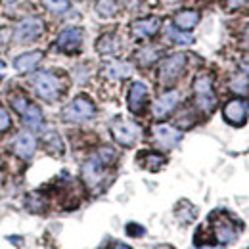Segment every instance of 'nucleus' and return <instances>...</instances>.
<instances>
[{"label":"nucleus","mask_w":249,"mask_h":249,"mask_svg":"<svg viewBox=\"0 0 249 249\" xmlns=\"http://www.w3.org/2000/svg\"><path fill=\"white\" fill-rule=\"evenodd\" d=\"M31 87L35 94L44 102H56L62 96V83L50 71H38L31 79Z\"/></svg>","instance_id":"obj_1"},{"label":"nucleus","mask_w":249,"mask_h":249,"mask_svg":"<svg viewBox=\"0 0 249 249\" xmlns=\"http://www.w3.org/2000/svg\"><path fill=\"white\" fill-rule=\"evenodd\" d=\"M194 102L196 107L209 115L217 106V96L213 92V79L209 75H199L194 81Z\"/></svg>","instance_id":"obj_2"},{"label":"nucleus","mask_w":249,"mask_h":249,"mask_svg":"<svg viewBox=\"0 0 249 249\" xmlns=\"http://www.w3.org/2000/svg\"><path fill=\"white\" fill-rule=\"evenodd\" d=\"M96 115V106L89 96H77L75 100H71L65 107L62 109L63 121L67 123H85L90 121Z\"/></svg>","instance_id":"obj_3"},{"label":"nucleus","mask_w":249,"mask_h":249,"mask_svg":"<svg viewBox=\"0 0 249 249\" xmlns=\"http://www.w3.org/2000/svg\"><path fill=\"white\" fill-rule=\"evenodd\" d=\"M186 67V56L184 54H173L169 58H165L159 65V83L163 87H171L175 85L180 75L184 73Z\"/></svg>","instance_id":"obj_4"},{"label":"nucleus","mask_w":249,"mask_h":249,"mask_svg":"<svg viewBox=\"0 0 249 249\" xmlns=\"http://www.w3.org/2000/svg\"><path fill=\"white\" fill-rule=\"evenodd\" d=\"M44 33V23L40 18H25L14 29V40L18 44H33Z\"/></svg>","instance_id":"obj_5"},{"label":"nucleus","mask_w":249,"mask_h":249,"mask_svg":"<svg viewBox=\"0 0 249 249\" xmlns=\"http://www.w3.org/2000/svg\"><path fill=\"white\" fill-rule=\"evenodd\" d=\"M109 130H111L113 140H115L119 146H124V148L134 146V144L138 142V138H140V126L136 123H132V121L117 119V121L111 123Z\"/></svg>","instance_id":"obj_6"},{"label":"nucleus","mask_w":249,"mask_h":249,"mask_svg":"<svg viewBox=\"0 0 249 249\" xmlns=\"http://www.w3.org/2000/svg\"><path fill=\"white\" fill-rule=\"evenodd\" d=\"M83 36H85V33L81 27L63 29L56 38V48L63 54H77L83 46Z\"/></svg>","instance_id":"obj_7"},{"label":"nucleus","mask_w":249,"mask_h":249,"mask_svg":"<svg viewBox=\"0 0 249 249\" xmlns=\"http://www.w3.org/2000/svg\"><path fill=\"white\" fill-rule=\"evenodd\" d=\"M152 136H154L156 146L161 150H173L182 140V132L169 124H156L152 128Z\"/></svg>","instance_id":"obj_8"},{"label":"nucleus","mask_w":249,"mask_h":249,"mask_svg":"<svg viewBox=\"0 0 249 249\" xmlns=\"http://www.w3.org/2000/svg\"><path fill=\"white\" fill-rule=\"evenodd\" d=\"M222 115L230 124H236V126L244 124L249 117V102L242 100V98L226 102L224 107H222Z\"/></svg>","instance_id":"obj_9"},{"label":"nucleus","mask_w":249,"mask_h":249,"mask_svg":"<svg viewBox=\"0 0 249 249\" xmlns=\"http://www.w3.org/2000/svg\"><path fill=\"white\" fill-rule=\"evenodd\" d=\"M178 100H180L178 90H167V92H163L156 102H154V106H152L154 117H156L157 121H161V119H165L167 115H171V113L175 111V107L178 106Z\"/></svg>","instance_id":"obj_10"},{"label":"nucleus","mask_w":249,"mask_h":249,"mask_svg":"<svg viewBox=\"0 0 249 249\" xmlns=\"http://www.w3.org/2000/svg\"><path fill=\"white\" fill-rule=\"evenodd\" d=\"M106 177V165L98 159V156H92L85 161L83 165V180L89 188H98Z\"/></svg>","instance_id":"obj_11"},{"label":"nucleus","mask_w":249,"mask_h":249,"mask_svg":"<svg viewBox=\"0 0 249 249\" xmlns=\"http://www.w3.org/2000/svg\"><path fill=\"white\" fill-rule=\"evenodd\" d=\"M146 102H148V87L140 81L132 83L130 89H128V94H126V104H128V109L132 113H142L144 107H146Z\"/></svg>","instance_id":"obj_12"},{"label":"nucleus","mask_w":249,"mask_h":249,"mask_svg":"<svg viewBox=\"0 0 249 249\" xmlns=\"http://www.w3.org/2000/svg\"><path fill=\"white\" fill-rule=\"evenodd\" d=\"M213 232H215V238H217V242L220 246H230L238 238V228L234 226L232 220H228L226 217H220L215 220Z\"/></svg>","instance_id":"obj_13"},{"label":"nucleus","mask_w":249,"mask_h":249,"mask_svg":"<svg viewBox=\"0 0 249 249\" xmlns=\"http://www.w3.org/2000/svg\"><path fill=\"white\" fill-rule=\"evenodd\" d=\"M161 27V19L156 18V16H150V18H144V19H138L132 23L130 31L134 35V38L138 40H144V38H150L154 36Z\"/></svg>","instance_id":"obj_14"},{"label":"nucleus","mask_w":249,"mask_h":249,"mask_svg":"<svg viewBox=\"0 0 249 249\" xmlns=\"http://www.w3.org/2000/svg\"><path fill=\"white\" fill-rule=\"evenodd\" d=\"M36 150V138L29 134V132H21L16 136L14 140V152L16 156L21 157V159H31L33 154Z\"/></svg>","instance_id":"obj_15"},{"label":"nucleus","mask_w":249,"mask_h":249,"mask_svg":"<svg viewBox=\"0 0 249 249\" xmlns=\"http://www.w3.org/2000/svg\"><path fill=\"white\" fill-rule=\"evenodd\" d=\"M44 54L40 50H35V52H27V54H21L14 60V69L18 73H31L33 69H36V65L42 62Z\"/></svg>","instance_id":"obj_16"},{"label":"nucleus","mask_w":249,"mask_h":249,"mask_svg":"<svg viewBox=\"0 0 249 249\" xmlns=\"http://www.w3.org/2000/svg\"><path fill=\"white\" fill-rule=\"evenodd\" d=\"M130 73H132V67H130V63L119 62V60H115V62H109L107 65H106V67H104V75H106L107 79H111V81L126 79Z\"/></svg>","instance_id":"obj_17"},{"label":"nucleus","mask_w":249,"mask_h":249,"mask_svg":"<svg viewBox=\"0 0 249 249\" xmlns=\"http://www.w3.org/2000/svg\"><path fill=\"white\" fill-rule=\"evenodd\" d=\"M199 21V14L196 10H180L178 14H175V27L180 31H190L192 27H196Z\"/></svg>","instance_id":"obj_18"},{"label":"nucleus","mask_w":249,"mask_h":249,"mask_svg":"<svg viewBox=\"0 0 249 249\" xmlns=\"http://www.w3.org/2000/svg\"><path fill=\"white\" fill-rule=\"evenodd\" d=\"M21 121H23L25 126H29L31 130H40V128L44 126V115H42V111H40L38 106L29 104V107H27L25 113L21 115Z\"/></svg>","instance_id":"obj_19"},{"label":"nucleus","mask_w":249,"mask_h":249,"mask_svg":"<svg viewBox=\"0 0 249 249\" xmlns=\"http://www.w3.org/2000/svg\"><path fill=\"white\" fill-rule=\"evenodd\" d=\"M138 163L148 171H159L165 165V156H161L157 152H142L138 156Z\"/></svg>","instance_id":"obj_20"},{"label":"nucleus","mask_w":249,"mask_h":249,"mask_svg":"<svg viewBox=\"0 0 249 249\" xmlns=\"http://www.w3.org/2000/svg\"><path fill=\"white\" fill-rule=\"evenodd\" d=\"M96 50L104 56H111L117 52V38L113 35H102L96 42Z\"/></svg>","instance_id":"obj_21"},{"label":"nucleus","mask_w":249,"mask_h":249,"mask_svg":"<svg viewBox=\"0 0 249 249\" xmlns=\"http://www.w3.org/2000/svg\"><path fill=\"white\" fill-rule=\"evenodd\" d=\"M175 215H177V218L182 222V224H190L194 218L197 217V209L190 203V201H180L178 203V207H177V211H175Z\"/></svg>","instance_id":"obj_22"},{"label":"nucleus","mask_w":249,"mask_h":249,"mask_svg":"<svg viewBox=\"0 0 249 249\" xmlns=\"http://www.w3.org/2000/svg\"><path fill=\"white\" fill-rule=\"evenodd\" d=\"M44 146H46V150H48L52 156H62L63 154L62 138H60V134L54 132V130H50V132L44 134Z\"/></svg>","instance_id":"obj_23"},{"label":"nucleus","mask_w":249,"mask_h":249,"mask_svg":"<svg viewBox=\"0 0 249 249\" xmlns=\"http://www.w3.org/2000/svg\"><path fill=\"white\" fill-rule=\"evenodd\" d=\"M119 12L117 0H98L96 2V14L102 18H113Z\"/></svg>","instance_id":"obj_24"},{"label":"nucleus","mask_w":249,"mask_h":249,"mask_svg":"<svg viewBox=\"0 0 249 249\" xmlns=\"http://www.w3.org/2000/svg\"><path fill=\"white\" fill-rule=\"evenodd\" d=\"M157 58H159L157 48H152V46H146V48H142V50L136 54V62L140 63L142 67H150L152 63L157 62Z\"/></svg>","instance_id":"obj_25"},{"label":"nucleus","mask_w":249,"mask_h":249,"mask_svg":"<svg viewBox=\"0 0 249 249\" xmlns=\"http://www.w3.org/2000/svg\"><path fill=\"white\" fill-rule=\"evenodd\" d=\"M230 90L236 94H246L249 90V79L246 73H238V75H234L232 79H230Z\"/></svg>","instance_id":"obj_26"},{"label":"nucleus","mask_w":249,"mask_h":249,"mask_svg":"<svg viewBox=\"0 0 249 249\" xmlns=\"http://www.w3.org/2000/svg\"><path fill=\"white\" fill-rule=\"evenodd\" d=\"M42 4L52 14H63L69 8V0H42Z\"/></svg>","instance_id":"obj_27"},{"label":"nucleus","mask_w":249,"mask_h":249,"mask_svg":"<svg viewBox=\"0 0 249 249\" xmlns=\"http://www.w3.org/2000/svg\"><path fill=\"white\" fill-rule=\"evenodd\" d=\"M169 36L177 42V44H192L194 42V36L186 31H177V29H169Z\"/></svg>","instance_id":"obj_28"},{"label":"nucleus","mask_w":249,"mask_h":249,"mask_svg":"<svg viewBox=\"0 0 249 249\" xmlns=\"http://www.w3.org/2000/svg\"><path fill=\"white\" fill-rule=\"evenodd\" d=\"M10 104H12V107H14L19 115H23L25 109L29 107V102L25 100V96H12V98H10Z\"/></svg>","instance_id":"obj_29"},{"label":"nucleus","mask_w":249,"mask_h":249,"mask_svg":"<svg viewBox=\"0 0 249 249\" xmlns=\"http://www.w3.org/2000/svg\"><path fill=\"white\" fill-rule=\"evenodd\" d=\"M124 232H126V236H130V238H142V236L146 234V228H144L142 224L128 222V224H126V228H124Z\"/></svg>","instance_id":"obj_30"},{"label":"nucleus","mask_w":249,"mask_h":249,"mask_svg":"<svg viewBox=\"0 0 249 249\" xmlns=\"http://www.w3.org/2000/svg\"><path fill=\"white\" fill-rule=\"evenodd\" d=\"M10 124H12L10 113H8V109H6V107L0 104V132L8 130V128H10Z\"/></svg>","instance_id":"obj_31"},{"label":"nucleus","mask_w":249,"mask_h":249,"mask_svg":"<svg viewBox=\"0 0 249 249\" xmlns=\"http://www.w3.org/2000/svg\"><path fill=\"white\" fill-rule=\"evenodd\" d=\"M248 0H228V10H236L240 6H244Z\"/></svg>","instance_id":"obj_32"},{"label":"nucleus","mask_w":249,"mask_h":249,"mask_svg":"<svg viewBox=\"0 0 249 249\" xmlns=\"http://www.w3.org/2000/svg\"><path fill=\"white\" fill-rule=\"evenodd\" d=\"M197 249H224V246H211V244H203Z\"/></svg>","instance_id":"obj_33"},{"label":"nucleus","mask_w":249,"mask_h":249,"mask_svg":"<svg viewBox=\"0 0 249 249\" xmlns=\"http://www.w3.org/2000/svg\"><path fill=\"white\" fill-rule=\"evenodd\" d=\"M113 249H132L130 246H126V244H121V242H117L115 246H113Z\"/></svg>","instance_id":"obj_34"},{"label":"nucleus","mask_w":249,"mask_h":249,"mask_svg":"<svg viewBox=\"0 0 249 249\" xmlns=\"http://www.w3.org/2000/svg\"><path fill=\"white\" fill-rule=\"evenodd\" d=\"M4 69H6V65H4V62H0V77L4 75Z\"/></svg>","instance_id":"obj_35"},{"label":"nucleus","mask_w":249,"mask_h":249,"mask_svg":"<svg viewBox=\"0 0 249 249\" xmlns=\"http://www.w3.org/2000/svg\"><path fill=\"white\" fill-rule=\"evenodd\" d=\"M159 249H173V248H159Z\"/></svg>","instance_id":"obj_36"},{"label":"nucleus","mask_w":249,"mask_h":249,"mask_svg":"<svg viewBox=\"0 0 249 249\" xmlns=\"http://www.w3.org/2000/svg\"><path fill=\"white\" fill-rule=\"evenodd\" d=\"M248 40H249V27H248Z\"/></svg>","instance_id":"obj_37"},{"label":"nucleus","mask_w":249,"mask_h":249,"mask_svg":"<svg viewBox=\"0 0 249 249\" xmlns=\"http://www.w3.org/2000/svg\"><path fill=\"white\" fill-rule=\"evenodd\" d=\"M6 2H16V0H6Z\"/></svg>","instance_id":"obj_38"},{"label":"nucleus","mask_w":249,"mask_h":249,"mask_svg":"<svg viewBox=\"0 0 249 249\" xmlns=\"http://www.w3.org/2000/svg\"><path fill=\"white\" fill-rule=\"evenodd\" d=\"M0 44H2V36H0Z\"/></svg>","instance_id":"obj_39"}]
</instances>
